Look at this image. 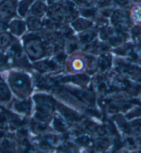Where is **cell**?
I'll use <instances>...</instances> for the list:
<instances>
[{
	"instance_id": "6da1fadb",
	"label": "cell",
	"mask_w": 141,
	"mask_h": 153,
	"mask_svg": "<svg viewBox=\"0 0 141 153\" xmlns=\"http://www.w3.org/2000/svg\"><path fill=\"white\" fill-rule=\"evenodd\" d=\"M12 89L17 93L27 94L29 90L30 84L27 77L22 74H13L9 79Z\"/></svg>"
},
{
	"instance_id": "7a4b0ae2",
	"label": "cell",
	"mask_w": 141,
	"mask_h": 153,
	"mask_svg": "<svg viewBox=\"0 0 141 153\" xmlns=\"http://www.w3.org/2000/svg\"><path fill=\"white\" fill-rule=\"evenodd\" d=\"M15 13V5L11 0H4L0 4V18H9Z\"/></svg>"
},
{
	"instance_id": "3957f363",
	"label": "cell",
	"mask_w": 141,
	"mask_h": 153,
	"mask_svg": "<svg viewBox=\"0 0 141 153\" xmlns=\"http://www.w3.org/2000/svg\"><path fill=\"white\" fill-rule=\"evenodd\" d=\"M27 50L29 55L33 58H39L43 55V49L38 42H31L27 46Z\"/></svg>"
},
{
	"instance_id": "277c9868",
	"label": "cell",
	"mask_w": 141,
	"mask_h": 153,
	"mask_svg": "<svg viewBox=\"0 0 141 153\" xmlns=\"http://www.w3.org/2000/svg\"><path fill=\"white\" fill-rule=\"evenodd\" d=\"M9 27L14 34L20 35L24 30V24L22 22L15 20L10 24Z\"/></svg>"
},
{
	"instance_id": "5b68a950",
	"label": "cell",
	"mask_w": 141,
	"mask_h": 153,
	"mask_svg": "<svg viewBox=\"0 0 141 153\" xmlns=\"http://www.w3.org/2000/svg\"><path fill=\"white\" fill-rule=\"evenodd\" d=\"M10 98V93L8 87L4 83L0 82V101H8Z\"/></svg>"
},
{
	"instance_id": "8992f818",
	"label": "cell",
	"mask_w": 141,
	"mask_h": 153,
	"mask_svg": "<svg viewBox=\"0 0 141 153\" xmlns=\"http://www.w3.org/2000/svg\"><path fill=\"white\" fill-rule=\"evenodd\" d=\"M10 41L11 36L7 33H0V49H4L8 47Z\"/></svg>"
},
{
	"instance_id": "52a82bcc",
	"label": "cell",
	"mask_w": 141,
	"mask_h": 153,
	"mask_svg": "<svg viewBox=\"0 0 141 153\" xmlns=\"http://www.w3.org/2000/svg\"><path fill=\"white\" fill-rule=\"evenodd\" d=\"M0 149L1 151L9 152L13 149L11 141L7 138H2L0 140Z\"/></svg>"
},
{
	"instance_id": "ba28073f",
	"label": "cell",
	"mask_w": 141,
	"mask_h": 153,
	"mask_svg": "<svg viewBox=\"0 0 141 153\" xmlns=\"http://www.w3.org/2000/svg\"><path fill=\"white\" fill-rule=\"evenodd\" d=\"M29 1V0H28ZM23 1L20 3L19 4V13H20V15H24V14L27 11V9H28V6L26 7V6H29L30 3H31V1Z\"/></svg>"
},
{
	"instance_id": "9c48e42d",
	"label": "cell",
	"mask_w": 141,
	"mask_h": 153,
	"mask_svg": "<svg viewBox=\"0 0 141 153\" xmlns=\"http://www.w3.org/2000/svg\"><path fill=\"white\" fill-rule=\"evenodd\" d=\"M4 117V116H0V129H4L6 126V120Z\"/></svg>"
},
{
	"instance_id": "30bf717a",
	"label": "cell",
	"mask_w": 141,
	"mask_h": 153,
	"mask_svg": "<svg viewBox=\"0 0 141 153\" xmlns=\"http://www.w3.org/2000/svg\"><path fill=\"white\" fill-rule=\"evenodd\" d=\"M7 27V25H6V22H4L3 20L0 19V32L3 31Z\"/></svg>"
}]
</instances>
